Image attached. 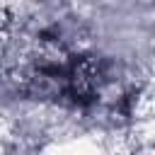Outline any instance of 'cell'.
Segmentation results:
<instances>
[{
  "label": "cell",
  "instance_id": "obj_1",
  "mask_svg": "<svg viewBox=\"0 0 155 155\" xmlns=\"http://www.w3.org/2000/svg\"><path fill=\"white\" fill-rule=\"evenodd\" d=\"M107 82V70L99 61L61 53L46 56L27 75V90L39 99H53L73 107H90Z\"/></svg>",
  "mask_w": 155,
  "mask_h": 155
}]
</instances>
